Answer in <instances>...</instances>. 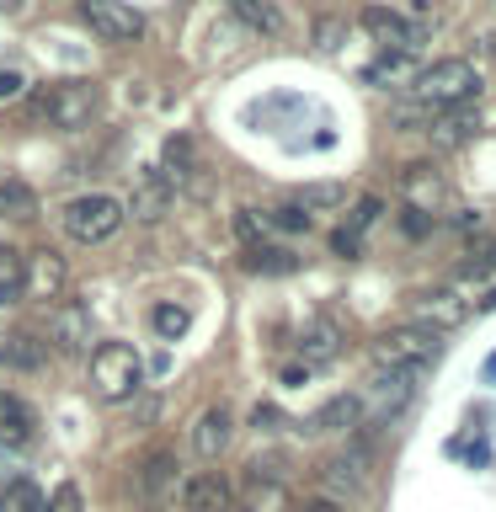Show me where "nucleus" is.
<instances>
[{
    "mask_svg": "<svg viewBox=\"0 0 496 512\" xmlns=\"http://www.w3.org/2000/svg\"><path fill=\"white\" fill-rule=\"evenodd\" d=\"M299 347H304V358H310V363H326V358H336V326H310Z\"/></svg>",
    "mask_w": 496,
    "mask_h": 512,
    "instance_id": "obj_33",
    "label": "nucleus"
},
{
    "mask_svg": "<svg viewBox=\"0 0 496 512\" xmlns=\"http://www.w3.org/2000/svg\"><path fill=\"white\" fill-rule=\"evenodd\" d=\"M80 16H86V27L102 43H134L144 32V16L134 6H123V0H80Z\"/></svg>",
    "mask_w": 496,
    "mask_h": 512,
    "instance_id": "obj_9",
    "label": "nucleus"
},
{
    "mask_svg": "<svg viewBox=\"0 0 496 512\" xmlns=\"http://www.w3.org/2000/svg\"><path fill=\"white\" fill-rule=\"evenodd\" d=\"M422 384V374H411V368H379L374 379H368V390L358 395V406H363V427H395V416L411 406V390Z\"/></svg>",
    "mask_w": 496,
    "mask_h": 512,
    "instance_id": "obj_5",
    "label": "nucleus"
},
{
    "mask_svg": "<svg viewBox=\"0 0 496 512\" xmlns=\"http://www.w3.org/2000/svg\"><path fill=\"white\" fill-rule=\"evenodd\" d=\"M352 427H363V406H358V395H336L326 400L310 422H304V432H320V438H342V432Z\"/></svg>",
    "mask_w": 496,
    "mask_h": 512,
    "instance_id": "obj_17",
    "label": "nucleus"
},
{
    "mask_svg": "<svg viewBox=\"0 0 496 512\" xmlns=\"http://www.w3.org/2000/svg\"><path fill=\"white\" fill-rule=\"evenodd\" d=\"M22 299V251L0 246V304Z\"/></svg>",
    "mask_w": 496,
    "mask_h": 512,
    "instance_id": "obj_28",
    "label": "nucleus"
},
{
    "mask_svg": "<svg viewBox=\"0 0 496 512\" xmlns=\"http://www.w3.org/2000/svg\"><path fill=\"white\" fill-rule=\"evenodd\" d=\"M320 486H326L331 502H358V496H368V448L352 443V448H342L336 459H326Z\"/></svg>",
    "mask_w": 496,
    "mask_h": 512,
    "instance_id": "obj_8",
    "label": "nucleus"
},
{
    "mask_svg": "<svg viewBox=\"0 0 496 512\" xmlns=\"http://www.w3.org/2000/svg\"><path fill=\"white\" fill-rule=\"evenodd\" d=\"M475 128H480L475 102H470V107H448V112H438V118H432V139H438V144H464Z\"/></svg>",
    "mask_w": 496,
    "mask_h": 512,
    "instance_id": "obj_23",
    "label": "nucleus"
},
{
    "mask_svg": "<svg viewBox=\"0 0 496 512\" xmlns=\"http://www.w3.org/2000/svg\"><path fill=\"white\" fill-rule=\"evenodd\" d=\"M43 512H80V491L75 486H59L54 502H43Z\"/></svg>",
    "mask_w": 496,
    "mask_h": 512,
    "instance_id": "obj_39",
    "label": "nucleus"
},
{
    "mask_svg": "<svg viewBox=\"0 0 496 512\" xmlns=\"http://www.w3.org/2000/svg\"><path fill=\"white\" fill-rule=\"evenodd\" d=\"M160 176H166L171 187H198V155H192V139H166V150H160Z\"/></svg>",
    "mask_w": 496,
    "mask_h": 512,
    "instance_id": "obj_22",
    "label": "nucleus"
},
{
    "mask_svg": "<svg viewBox=\"0 0 496 512\" xmlns=\"http://www.w3.org/2000/svg\"><path fill=\"white\" fill-rule=\"evenodd\" d=\"M331 246L342 251V256H358V251H363V235H352V230H336V235H331Z\"/></svg>",
    "mask_w": 496,
    "mask_h": 512,
    "instance_id": "obj_40",
    "label": "nucleus"
},
{
    "mask_svg": "<svg viewBox=\"0 0 496 512\" xmlns=\"http://www.w3.org/2000/svg\"><path fill=\"white\" fill-rule=\"evenodd\" d=\"M22 96H27V75L16 70V64H11V70L0 64V102H22Z\"/></svg>",
    "mask_w": 496,
    "mask_h": 512,
    "instance_id": "obj_37",
    "label": "nucleus"
},
{
    "mask_svg": "<svg viewBox=\"0 0 496 512\" xmlns=\"http://www.w3.org/2000/svg\"><path fill=\"white\" fill-rule=\"evenodd\" d=\"M310 214H304L299 203H278V208H267V230H288V235H304L310 230Z\"/></svg>",
    "mask_w": 496,
    "mask_h": 512,
    "instance_id": "obj_31",
    "label": "nucleus"
},
{
    "mask_svg": "<svg viewBox=\"0 0 496 512\" xmlns=\"http://www.w3.org/2000/svg\"><path fill=\"white\" fill-rule=\"evenodd\" d=\"M475 304H464L454 288H432V294H416L411 299V320L416 326H427V331H454V326H464V315H470Z\"/></svg>",
    "mask_w": 496,
    "mask_h": 512,
    "instance_id": "obj_11",
    "label": "nucleus"
},
{
    "mask_svg": "<svg viewBox=\"0 0 496 512\" xmlns=\"http://www.w3.org/2000/svg\"><path fill=\"white\" fill-rule=\"evenodd\" d=\"M64 283H70V267H64L59 251H32L22 256V299H59Z\"/></svg>",
    "mask_w": 496,
    "mask_h": 512,
    "instance_id": "obj_10",
    "label": "nucleus"
},
{
    "mask_svg": "<svg viewBox=\"0 0 496 512\" xmlns=\"http://www.w3.org/2000/svg\"><path fill=\"white\" fill-rule=\"evenodd\" d=\"M230 438H235V416L224 406H208L198 422H192V454L198 459H219L224 448H230Z\"/></svg>",
    "mask_w": 496,
    "mask_h": 512,
    "instance_id": "obj_16",
    "label": "nucleus"
},
{
    "mask_svg": "<svg viewBox=\"0 0 496 512\" xmlns=\"http://www.w3.org/2000/svg\"><path fill=\"white\" fill-rule=\"evenodd\" d=\"M123 203L107 198V192H86V198H70L64 203V230H70V240H80V246H102V240H112L123 230Z\"/></svg>",
    "mask_w": 496,
    "mask_h": 512,
    "instance_id": "obj_6",
    "label": "nucleus"
},
{
    "mask_svg": "<svg viewBox=\"0 0 496 512\" xmlns=\"http://www.w3.org/2000/svg\"><path fill=\"white\" fill-rule=\"evenodd\" d=\"M235 235L246 240V251H251V246H267V214H256V208H240V214H235Z\"/></svg>",
    "mask_w": 496,
    "mask_h": 512,
    "instance_id": "obj_35",
    "label": "nucleus"
},
{
    "mask_svg": "<svg viewBox=\"0 0 496 512\" xmlns=\"http://www.w3.org/2000/svg\"><path fill=\"white\" fill-rule=\"evenodd\" d=\"M379 214H384V198H374V192H363V198L352 203V214H347V230H352V235L374 230V224H379Z\"/></svg>",
    "mask_w": 496,
    "mask_h": 512,
    "instance_id": "obj_34",
    "label": "nucleus"
},
{
    "mask_svg": "<svg viewBox=\"0 0 496 512\" xmlns=\"http://www.w3.org/2000/svg\"><path fill=\"white\" fill-rule=\"evenodd\" d=\"M400 235H406V240L432 235V214H427L422 203H406V208H400Z\"/></svg>",
    "mask_w": 496,
    "mask_h": 512,
    "instance_id": "obj_36",
    "label": "nucleus"
},
{
    "mask_svg": "<svg viewBox=\"0 0 496 512\" xmlns=\"http://www.w3.org/2000/svg\"><path fill=\"white\" fill-rule=\"evenodd\" d=\"M0 363L16 368V374H38V368L48 363V342L32 331H11L6 342H0Z\"/></svg>",
    "mask_w": 496,
    "mask_h": 512,
    "instance_id": "obj_21",
    "label": "nucleus"
},
{
    "mask_svg": "<svg viewBox=\"0 0 496 512\" xmlns=\"http://www.w3.org/2000/svg\"><path fill=\"white\" fill-rule=\"evenodd\" d=\"M448 224H454V230H464V235H475V230H480V214H475V208H464V214H454Z\"/></svg>",
    "mask_w": 496,
    "mask_h": 512,
    "instance_id": "obj_42",
    "label": "nucleus"
},
{
    "mask_svg": "<svg viewBox=\"0 0 496 512\" xmlns=\"http://www.w3.org/2000/svg\"><path fill=\"white\" fill-rule=\"evenodd\" d=\"M176 480H182V464H176L171 448H150L134 470V502L144 512H160L176 502Z\"/></svg>",
    "mask_w": 496,
    "mask_h": 512,
    "instance_id": "obj_7",
    "label": "nucleus"
},
{
    "mask_svg": "<svg viewBox=\"0 0 496 512\" xmlns=\"http://www.w3.org/2000/svg\"><path fill=\"white\" fill-rule=\"evenodd\" d=\"M224 6H230L251 32H267V38H278V32H283V11L272 6V0H224Z\"/></svg>",
    "mask_w": 496,
    "mask_h": 512,
    "instance_id": "obj_24",
    "label": "nucleus"
},
{
    "mask_svg": "<svg viewBox=\"0 0 496 512\" xmlns=\"http://www.w3.org/2000/svg\"><path fill=\"white\" fill-rule=\"evenodd\" d=\"M438 352H443V336L427 331V326H416V320H406V326H390V331L374 342L379 368H411V374H427V368L438 363Z\"/></svg>",
    "mask_w": 496,
    "mask_h": 512,
    "instance_id": "obj_4",
    "label": "nucleus"
},
{
    "mask_svg": "<svg viewBox=\"0 0 496 512\" xmlns=\"http://www.w3.org/2000/svg\"><path fill=\"white\" fill-rule=\"evenodd\" d=\"M230 502H235L230 480L214 475V470L192 475V480H187V491H182V507H187V512H230Z\"/></svg>",
    "mask_w": 496,
    "mask_h": 512,
    "instance_id": "obj_19",
    "label": "nucleus"
},
{
    "mask_svg": "<svg viewBox=\"0 0 496 512\" xmlns=\"http://www.w3.org/2000/svg\"><path fill=\"white\" fill-rule=\"evenodd\" d=\"M48 342L59 352H86L91 347V310L86 304H59L48 315Z\"/></svg>",
    "mask_w": 496,
    "mask_h": 512,
    "instance_id": "obj_14",
    "label": "nucleus"
},
{
    "mask_svg": "<svg viewBox=\"0 0 496 512\" xmlns=\"http://www.w3.org/2000/svg\"><path fill=\"white\" fill-rule=\"evenodd\" d=\"M342 32H347V27L336 22V16H320V22H315V43H320V48H336V43H342Z\"/></svg>",
    "mask_w": 496,
    "mask_h": 512,
    "instance_id": "obj_38",
    "label": "nucleus"
},
{
    "mask_svg": "<svg viewBox=\"0 0 496 512\" xmlns=\"http://www.w3.org/2000/svg\"><path fill=\"white\" fill-rule=\"evenodd\" d=\"M139 384H144V358L128 342L91 347V390L102 400H112V406H118V400H134Z\"/></svg>",
    "mask_w": 496,
    "mask_h": 512,
    "instance_id": "obj_3",
    "label": "nucleus"
},
{
    "mask_svg": "<svg viewBox=\"0 0 496 512\" xmlns=\"http://www.w3.org/2000/svg\"><path fill=\"white\" fill-rule=\"evenodd\" d=\"M0 512H43V491L16 475L11 486H0Z\"/></svg>",
    "mask_w": 496,
    "mask_h": 512,
    "instance_id": "obj_26",
    "label": "nucleus"
},
{
    "mask_svg": "<svg viewBox=\"0 0 496 512\" xmlns=\"http://www.w3.org/2000/svg\"><path fill=\"white\" fill-rule=\"evenodd\" d=\"M464 278H496V240H470V262H464Z\"/></svg>",
    "mask_w": 496,
    "mask_h": 512,
    "instance_id": "obj_32",
    "label": "nucleus"
},
{
    "mask_svg": "<svg viewBox=\"0 0 496 512\" xmlns=\"http://www.w3.org/2000/svg\"><path fill=\"white\" fill-rule=\"evenodd\" d=\"M246 272H262V278H283V272H299V256L288 246H251L246 256Z\"/></svg>",
    "mask_w": 496,
    "mask_h": 512,
    "instance_id": "obj_25",
    "label": "nucleus"
},
{
    "mask_svg": "<svg viewBox=\"0 0 496 512\" xmlns=\"http://www.w3.org/2000/svg\"><path fill=\"white\" fill-rule=\"evenodd\" d=\"M171 182L160 171H144L139 182H134V192H128V203H123V214H134L139 224H160L171 214Z\"/></svg>",
    "mask_w": 496,
    "mask_h": 512,
    "instance_id": "obj_13",
    "label": "nucleus"
},
{
    "mask_svg": "<svg viewBox=\"0 0 496 512\" xmlns=\"http://www.w3.org/2000/svg\"><path fill=\"white\" fill-rule=\"evenodd\" d=\"M363 27L374 32V38L384 48H406V54H422V43H427V32L411 22V16H400V11H384V6H368L363 11Z\"/></svg>",
    "mask_w": 496,
    "mask_h": 512,
    "instance_id": "obj_12",
    "label": "nucleus"
},
{
    "mask_svg": "<svg viewBox=\"0 0 496 512\" xmlns=\"http://www.w3.org/2000/svg\"><path fill=\"white\" fill-rule=\"evenodd\" d=\"M240 507L246 512H288V486L283 475H246L240 480Z\"/></svg>",
    "mask_w": 496,
    "mask_h": 512,
    "instance_id": "obj_20",
    "label": "nucleus"
},
{
    "mask_svg": "<svg viewBox=\"0 0 496 512\" xmlns=\"http://www.w3.org/2000/svg\"><path fill=\"white\" fill-rule=\"evenodd\" d=\"M480 96V70L470 59H438L411 80V102L427 112H448V107H470Z\"/></svg>",
    "mask_w": 496,
    "mask_h": 512,
    "instance_id": "obj_1",
    "label": "nucleus"
},
{
    "mask_svg": "<svg viewBox=\"0 0 496 512\" xmlns=\"http://www.w3.org/2000/svg\"><path fill=\"white\" fill-rule=\"evenodd\" d=\"M251 422L262 427V432H272V427H283V411H278V406H256V411H251Z\"/></svg>",
    "mask_w": 496,
    "mask_h": 512,
    "instance_id": "obj_41",
    "label": "nucleus"
},
{
    "mask_svg": "<svg viewBox=\"0 0 496 512\" xmlns=\"http://www.w3.org/2000/svg\"><path fill=\"white\" fill-rule=\"evenodd\" d=\"M96 107H102L96 80H54L48 91L32 96V118H43L54 128H91Z\"/></svg>",
    "mask_w": 496,
    "mask_h": 512,
    "instance_id": "obj_2",
    "label": "nucleus"
},
{
    "mask_svg": "<svg viewBox=\"0 0 496 512\" xmlns=\"http://www.w3.org/2000/svg\"><path fill=\"white\" fill-rule=\"evenodd\" d=\"M38 438V411L22 395H0V448H22Z\"/></svg>",
    "mask_w": 496,
    "mask_h": 512,
    "instance_id": "obj_18",
    "label": "nucleus"
},
{
    "mask_svg": "<svg viewBox=\"0 0 496 512\" xmlns=\"http://www.w3.org/2000/svg\"><path fill=\"white\" fill-rule=\"evenodd\" d=\"M342 198H347V192L336 187V182H310V187H299V192H294V203L304 208V214H310V208H336Z\"/></svg>",
    "mask_w": 496,
    "mask_h": 512,
    "instance_id": "obj_30",
    "label": "nucleus"
},
{
    "mask_svg": "<svg viewBox=\"0 0 496 512\" xmlns=\"http://www.w3.org/2000/svg\"><path fill=\"white\" fill-rule=\"evenodd\" d=\"M150 326H155V336L176 342V336H187L192 315H187V304H155V310H150Z\"/></svg>",
    "mask_w": 496,
    "mask_h": 512,
    "instance_id": "obj_27",
    "label": "nucleus"
},
{
    "mask_svg": "<svg viewBox=\"0 0 496 512\" xmlns=\"http://www.w3.org/2000/svg\"><path fill=\"white\" fill-rule=\"evenodd\" d=\"M0 208H6L11 219H32L38 214V198H32L27 182H0Z\"/></svg>",
    "mask_w": 496,
    "mask_h": 512,
    "instance_id": "obj_29",
    "label": "nucleus"
},
{
    "mask_svg": "<svg viewBox=\"0 0 496 512\" xmlns=\"http://www.w3.org/2000/svg\"><path fill=\"white\" fill-rule=\"evenodd\" d=\"M486 379L496 384V352H491V358H486Z\"/></svg>",
    "mask_w": 496,
    "mask_h": 512,
    "instance_id": "obj_45",
    "label": "nucleus"
},
{
    "mask_svg": "<svg viewBox=\"0 0 496 512\" xmlns=\"http://www.w3.org/2000/svg\"><path fill=\"white\" fill-rule=\"evenodd\" d=\"M304 512H342V507H336L331 496H315V502H304Z\"/></svg>",
    "mask_w": 496,
    "mask_h": 512,
    "instance_id": "obj_43",
    "label": "nucleus"
},
{
    "mask_svg": "<svg viewBox=\"0 0 496 512\" xmlns=\"http://www.w3.org/2000/svg\"><path fill=\"white\" fill-rule=\"evenodd\" d=\"M11 480H16L11 475V459H6V448H0V486H11Z\"/></svg>",
    "mask_w": 496,
    "mask_h": 512,
    "instance_id": "obj_44",
    "label": "nucleus"
},
{
    "mask_svg": "<svg viewBox=\"0 0 496 512\" xmlns=\"http://www.w3.org/2000/svg\"><path fill=\"white\" fill-rule=\"evenodd\" d=\"M422 70H427L422 54H406V48H384L379 59H368L363 80H368V86H406V91H411V80L422 75Z\"/></svg>",
    "mask_w": 496,
    "mask_h": 512,
    "instance_id": "obj_15",
    "label": "nucleus"
}]
</instances>
